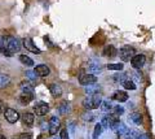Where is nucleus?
<instances>
[{"instance_id": "nucleus-16", "label": "nucleus", "mask_w": 155, "mask_h": 139, "mask_svg": "<svg viewBox=\"0 0 155 139\" xmlns=\"http://www.w3.org/2000/svg\"><path fill=\"white\" fill-rule=\"evenodd\" d=\"M49 91H51V94H52L54 98L61 96V95H62V87H61L60 85H57V83H52V85L49 86Z\"/></svg>"}, {"instance_id": "nucleus-7", "label": "nucleus", "mask_w": 155, "mask_h": 139, "mask_svg": "<svg viewBox=\"0 0 155 139\" xmlns=\"http://www.w3.org/2000/svg\"><path fill=\"white\" fill-rule=\"evenodd\" d=\"M145 63H146V57H145V55H134L132 57V60H130V64H132V66L134 69H141L145 65Z\"/></svg>"}, {"instance_id": "nucleus-38", "label": "nucleus", "mask_w": 155, "mask_h": 139, "mask_svg": "<svg viewBox=\"0 0 155 139\" xmlns=\"http://www.w3.org/2000/svg\"><path fill=\"white\" fill-rule=\"evenodd\" d=\"M0 139H7V138L4 137V135H0Z\"/></svg>"}, {"instance_id": "nucleus-20", "label": "nucleus", "mask_w": 155, "mask_h": 139, "mask_svg": "<svg viewBox=\"0 0 155 139\" xmlns=\"http://www.w3.org/2000/svg\"><path fill=\"white\" fill-rule=\"evenodd\" d=\"M106 118H107V123L110 127H113L114 125H116L119 122V116H116L115 113H110L109 116H106Z\"/></svg>"}, {"instance_id": "nucleus-4", "label": "nucleus", "mask_w": 155, "mask_h": 139, "mask_svg": "<svg viewBox=\"0 0 155 139\" xmlns=\"http://www.w3.org/2000/svg\"><path fill=\"white\" fill-rule=\"evenodd\" d=\"M4 117L9 123H16L19 118V113L13 108H5L4 111Z\"/></svg>"}, {"instance_id": "nucleus-30", "label": "nucleus", "mask_w": 155, "mask_h": 139, "mask_svg": "<svg viewBox=\"0 0 155 139\" xmlns=\"http://www.w3.org/2000/svg\"><path fill=\"white\" fill-rule=\"evenodd\" d=\"M124 68L123 64H107V69L109 70H122Z\"/></svg>"}, {"instance_id": "nucleus-25", "label": "nucleus", "mask_w": 155, "mask_h": 139, "mask_svg": "<svg viewBox=\"0 0 155 139\" xmlns=\"http://www.w3.org/2000/svg\"><path fill=\"white\" fill-rule=\"evenodd\" d=\"M0 54L5 55L7 54V36L0 35Z\"/></svg>"}, {"instance_id": "nucleus-23", "label": "nucleus", "mask_w": 155, "mask_h": 139, "mask_svg": "<svg viewBox=\"0 0 155 139\" xmlns=\"http://www.w3.org/2000/svg\"><path fill=\"white\" fill-rule=\"evenodd\" d=\"M58 111H60L61 114H67L71 111V108H70V105H69V103H67V102H62L61 105L58 107Z\"/></svg>"}, {"instance_id": "nucleus-5", "label": "nucleus", "mask_w": 155, "mask_h": 139, "mask_svg": "<svg viewBox=\"0 0 155 139\" xmlns=\"http://www.w3.org/2000/svg\"><path fill=\"white\" fill-rule=\"evenodd\" d=\"M97 77L94 74H88V73H81L79 75V82L83 86H89L92 83H96Z\"/></svg>"}, {"instance_id": "nucleus-15", "label": "nucleus", "mask_w": 155, "mask_h": 139, "mask_svg": "<svg viewBox=\"0 0 155 139\" xmlns=\"http://www.w3.org/2000/svg\"><path fill=\"white\" fill-rule=\"evenodd\" d=\"M19 87H21L22 94H34V86L27 81H23Z\"/></svg>"}, {"instance_id": "nucleus-3", "label": "nucleus", "mask_w": 155, "mask_h": 139, "mask_svg": "<svg viewBox=\"0 0 155 139\" xmlns=\"http://www.w3.org/2000/svg\"><path fill=\"white\" fill-rule=\"evenodd\" d=\"M136 55V50L132 46H124L119 50V57L122 61H129L132 60V57Z\"/></svg>"}, {"instance_id": "nucleus-1", "label": "nucleus", "mask_w": 155, "mask_h": 139, "mask_svg": "<svg viewBox=\"0 0 155 139\" xmlns=\"http://www.w3.org/2000/svg\"><path fill=\"white\" fill-rule=\"evenodd\" d=\"M101 103H102V99H101V95L94 94V95H88L83 99V107L85 109H97L98 107H101Z\"/></svg>"}, {"instance_id": "nucleus-34", "label": "nucleus", "mask_w": 155, "mask_h": 139, "mask_svg": "<svg viewBox=\"0 0 155 139\" xmlns=\"http://www.w3.org/2000/svg\"><path fill=\"white\" fill-rule=\"evenodd\" d=\"M17 139H32V135L30 133H22Z\"/></svg>"}, {"instance_id": "nucleus-17", "label": "nucleus", "mask_w": 155, "mask_h": 139, "mask_svg": "<svg viewBox=\"0 0 155 139\" xmlns=\"http://www.w3.org/2000/svg\"><path fill=\"white\" fill-rule=\"evenodd\" d=\"M85 92L88 94V95H94V94H98L100 91H101V87L98 85H96V83H92L89 86H85Z\"/></svg>"}, {"instance_id": "nucleus-33", "label": "nucleus", "mask_w": 155, "mask_h": 139, "mask_svg": "<svg viewBox=\"0 0 155 139\" xmlns=\"http://www.w3.org/2000/svg\"><path fill=\"white\" fill-rule=\"evenodd\" d=\"M26 77H27L28 79H31V81H35V79H36L35 71H31V70H27V71H26Z\"/></svg>"}, {"instance_id": "nucleus-32", "label": "nucleus", "mask_w": 155, "mask_h": 139, "mask_svg": "<svg viewBox=\"0 0 155 139\" xmlns=\"http://www.w3.org/2000/svg\"><path fill=\"white\" fill-rule=\"evenodd\" d=\"M81 117H83V120H84V121H93V114H92L91 112H85V113H83V116H81Z\"/></svg>"}, {"instance_id": "nucleus-11", "label": "nucleus", "mask_w": 155, "mask_h": 139, "mask_svg": "<svg viewBox=\"0 0 155 139\" xmlns=\"http://www.w3.org/2000/svg\"><path fill=\"white\" fill-rule=\"evenodd\" d=\"M34 71H35V74L39 75V77H48L51 73V69L48 68L47 65H38L35 69H34Z\"/></svg>"}, {"instance_id": "nucleus-14", "label": "nucleus", "mask_w": 155, "mask_h": 139, "mask_svg": "<svg viewBox=\"0 0 155 139\" xmlns=\"http://www.w3.org/2000/svg\"><path fill=\"white\" fill-rule=\"evenodd\" d=\"M34 120H35V116H34L32 113H30V112L23 113V116H22V122H23V125L31 126L32 123H34Z\"/></svg>"}, {"instance_id": "nucleus-22", "label": "nucleus", "mask_w": 155, "mask_h": 139, "mask_svg": "<svg viewBox=\"0 0 155 139\" xmlns=\"http://www.w3.org/2000/svg\"><path fill=\"white\" fill-rule=\"evenodd\" d=\"M11 83V78L7 74H0V89H4Z\"/></svg>"}, {"instance_id": "nucleus-12", "label": "nucleus", "mask_w": 155, "mask_h": 139, "mask_svg": "<svg viewBox=\"0 0 155 139\" xmlns=\"http://www.w3.org/2000/svg\"><path fill=\"white\" fill-rule=\"evenodd\" d=\"M111 129H113V130H114L116 134H118V135H120V137L125 135V133L128 131V127L125 126L123 122H120V121H119L118 123H116V125H114V126L111 127Z\"/></svg>"}, {"instance_id": "nucleus-10", "label": "nucleus", "mask_w": 155, "mask_h": 139, "mask_svg": "<svg viewBox=\"0 0 155 139\" xmlns=\"http://www.w3.org/2000/svg\"><path fill=\"white\" fill-rule=\"evenodd\" d=\"M88 68L92 73H98V71L102 70V63L98 59H91L88 61Z\"/></svg>"}, {"instance_id": "nucleus-9", "label": "nucleus", "mask_w": 155, "mask_h": 139, "mask_svg": "<svg viewBox=\"0 0 155 139\" xmlns=\"http://www.w3.org/2000/svg\"><path fill=\"white\" fill-rule=\"evenodd\" d=\"M48 111H49V105L44 102H40L34 105V112L36 113V116H44Z\"/></svg>"}, {"instance_id": "nucleus-21", "label": "nucleus", "mask_w": 155, "mask_h": 139, "mask_svg": "<svg viewBox=\"0 0 155 139\" xmlns=\"http://www.w3.org/2000/svg\"><path fill=\"white\" fill-rule=\"evenodd\" d=\"M127 79H129V73H120V74H116L114 77V81L115 82H119V83H124Z\"/></svg>"}, {"instance_id": "nucleus-18", "label": "nucleus", "mask_w": 155, "mask_h": 139, "mask_svg": "<svg viewBox=\"0 0 155 139\" xmlns=\"http://www.w3.org/2000/svg\"><path fill=\"white\" fill-rule=\"evenodd\" d=\"M116 54H118V51H116V48L114 46H106L104 48V55L110 57V59H113V57L116 56Z\"/></svg>"}, {"instance_id": "nucleus-19", "label": "nucleus", "mask_w": 155, "mask_h": 139, "mask_svg": "<svg viewBox=\"0 0 155 139\" xmlns=\"http://www.w3.org/2000/svg\"><path fill=\"white\" fill-rule=\"evenodd\" d=\"M32 99H34V94H22L19 96V103L23 105H27Z\"/></svg>"}, {"instance_id": "nucleus-35", "label": "nucleus", "mask_w": 155, "mask_h": 139, "mask_svg": "<svg viewBox=\"0 0 155 139\" xmlns=\"http://www.w3.org/2000/svg\"><path fill=\"white\" fill-rule=\"evenodd\" d=\"M61 139H69V133H67L66 129L61 130Z\"/></svg>"}, {"instance_id": "nucleus-13", "label": "nucleus", "mask_w": 155, "mask_h": 139, "mask_svg": "<svg viewBox=\"0 0 155 139\" xmlns=\"http://www.w3.org/2000/svg\"><path fill=\"white\" fill-rule=\"evenodd\" d=\"M113 99L116 100L119 103H123V102H127L128 100V95L125 91H115L114 95H113Z\"/></svg>"}, {"instance_id": "nucleus-8", "label": "nucleus", "mask_w": 155, "mask_h": 139, "mask_svg": "<svg viewBox=\"0 0 155 139\" xmlns=\"http://www.w3.org/2000/svg\"><path fill=\"white\" fill-rule=\"evenodd\" d=\"M48 126H49V134L51 135H54V134L58 131L60 126H61L60 118H58L57 116H52L51 120H49V123H48Z\"/></svg>"}, {"instance_id": "nucleus-27", "label": "nucleus", "mask_w": 155, "mask_h": 139, "mask_svg": "<svg viewBox=\"0 0 155 139\" xmlns=\"http://www.w3.org/2000/svg\"><path fill=\"white\" fill-rule=\"evenodd\" d=\"M101 109H102L104 112H109L113 109V105H111V103L109 100H102V103H101Z\"/></svg>"}, {"instance_id": "nucleus-29", "label": "nucleus", "mask_w": 155, "mask_h": 139, "mask_svg": "<svg viewBox=\"0 0 155 139\" xmlns=\"http://www.w3.org/2000/svg\"><path fill=\"white\" fill-rule=\"evenodd\" d=\"M123 86H124V89H127V90H136V83L132 79H127L123 83Z\"/></svg>"}, {"instance_id": "nucleus-31", "label": "nucleus", "mask_w": 155, "mask_h": 139, "mask_svg": "<svg viewBox=\"0 0 155 139\" xmlns=\"http://www.w3.org/2000/svg\"><path fill=\"white\" fill-rule=\"evenodd\" d=\"M111 113H115L116 116H120V114H123L124 112V108L123 107H120V105H116V107H113V109H111Z\"/></svg>"}, {"instance_id": "nucleus-24", "label": "nucleus", "mask_w": 155, "mask_h": 139, "mask_svg": "<svg viewBox=\"0 0 155 139\" xmlns=\"http://www.w3.org/2000/svg\"><path fill=\"white\" fill-rule=\"evenodd\" d=\"M19 61L23 64V65H26V66H32L34 65V61L31 57H28L27 55H21L19 56Z\"/></svg>"}, {"instance_id": "nucleus-2", "label": "nucleus", "mask_w": 155, "mask_h": 139, "mask_svg": "<svg viewBox=\"0 0 155 139\" xmlns=\"http://www.w3.org/2000/svg\"><path fill=\"white\" fill-rule=\"evenodd\" d=\"M21 50V42L16 36H7V56H12Z\"/></svg>"}, {"instance_id": "nucleus-37", "label": "nucleus", "mask_w": 155, "mask_h": 139, "mask_svg": "<svg viewBox=\"0 0 155 139\" xmlns=\"http://www.w3.org/2000/svg\"><path fill=\"white\" fill-rule=\"evenodd\" d=\"M2 108H3V103L0 102V111H2Z\"/></svg>"}, {"instance_id": "nucleus-36", "label": "nucleus", "mask_w": 155, "mask_h": 139, "mask_svg": "<svg viewBox=\"0 0 155 139\" xmlns=\"http://www.w3.org/2000/svg\"><path fill=\"white\" fill-rule=\"evenodd\" d=\"M137 139H150V138L146 135V134H143V135H138Z\"/></svg>"}, {"instance_id": "nucleus-6", "label": "nucleus", "mask_w": 155, "mask_h": 139, "mask_svg": "<svg viewBox=\"0 0 155 139\" xmlns=\"http://www.w3.org/2000/svg\"><path fill=\"white\" fill-rule=\"evenodd\" d=\"M22 43H23V47H25L26 50H28L30 52H34V54H41V51L36 47V44L34 43V40L31 39V38H28V36L27 38H23Z\"/></svg>"}, {"instance_id": "nucleus-26", "label": "nucleus", "mask_w": 155, "mask_h": 139, "mask_svg": "<svg viewBox=\"0 0 155 139\" xmlns=\"http://www.w3.org/2000/svg\"><path fill=\"white\" fill-rule=\"evenodd\" d=\"M130 120H132L136 125H141V123H142V116H141V113H133L132 116H130Z\"/></svg>"}, {"instance_id": "nucleus-28", "label": "nucleus", "mask_w": 155, "mask_h": 139, "mask_svg": "<svg viewBox=\"0 0 155 139\" xmlns=\"http://www.w3.org/2000/svg\"><path fill=\"white\" fill-rule=\"evenodd\" d=\"M102 125L101 123H97V125L94 126V131H93V139H97L100 135H101V133H102Z\"/></svg>"}]
</instances>
